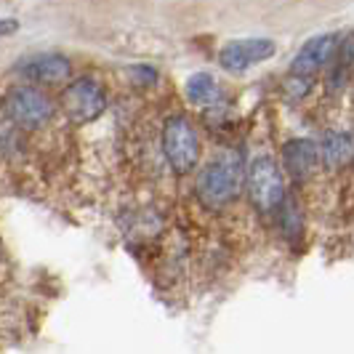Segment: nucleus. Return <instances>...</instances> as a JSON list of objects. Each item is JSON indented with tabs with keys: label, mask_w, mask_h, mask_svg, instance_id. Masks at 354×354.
Returning <instances> with one entry per match:
<instances>
[{
	"label": "nucleus",
	"mask_w": 354,
	"mask_h": 354,
	"mask_svg": "<svg viewBox=\"0 0 354 354\" xmlns=\"http://www.w3.org/2000/svg\"><path fill=\"white\" fill-rule=\"evenodd\" d=\"M17 30V21H0V35L3 32H14Z\"/></svg>",
	"instance_id": "nucleus-12"
},
{
	"label": "nucleus",
	"mask_w": 354,
	"mask_h": 354,
	"mask_svg": "<svg viewBox=\"0 0 354 354\" xmlns=\"http://www.w3.org/2000/svg\"><path fill=\"white\" fill-rule=\"evenodd\" d=\"M274 51H277V46L269 37H243V40L227 43L218 53V62H221L224 70L243 72L248 67H256L259 62L269 59Z\"/></svg>",
	"instance_id": "nucleus-6"
},
{
	"label": "nucleus",
	"mask_w": 354,
	"mask_h": 354,
	"mask_svg": "<svg viewBox=\"0 0 354 354\" xmlns=\"http://www.w3.org/2000/svg\"><path fill=\"white\" fill-rule=\"evenodd\" d=\"M317 149L325 168H344L354 160V136L349 131H328Z\"/></svg>",
	"instance_id": "nucleus-10"
},
{
	"label": "nucleus",
	"mask_w": 354,
	"mask_h": 354,
	"mask_svg": "<svg viewBox=\"0 0 354 354\" xmlns=\"http://www.w3.org/2000/svg\"><path fill=\"white\" fill-rule=\"evenodd\" d=\"M245 187L253 208L261 213H277L285 205V178L277 160L261 155L253 158L245 171Z\"/></svg>",
	"instance_id": "nucleus-2"
},
{
	"label": "nucleus",
	"mask_w": 354,
	"mask_h": 354,
	"mask_svg": "<svg viewBox=\"0 0 354 354\" xmlns=\"http://www.w3.org/2000/svg\"><path fill=\"white\" fill-rule=\"evenodd\" d=\"M245 187V158L240 149H221L197 176V197L205 208L232 205Z\"/></svg>",
	"instance_id": "nucleus-1"
},
{
	"label": "nucleus",
	"mask_w": 354,
	"mask_h": 354,
	"mask_svg": "<svg viewBox=\"0 0 354 354\" xmlns=\"http://www.w3.org/2000/svg\"><path fill=\"white\" fill-rule=\"evenodd\" d=\"M21 75L30 83L56 86V83H64L72 75V64L70 59L62 56V53H37L27 64H21Z\"/></svg>",
	"instance_id": "nucleus-8"
},
{
	"label": "nucleus",
	"mask_w": 354,
	"mask_h": 354,
	"mask_svg": "<svg viewBox=\"0 0 354 354\" xmlns=\"http://www.w3.org/2000/svg\"><path fill=\"white\" fill-rule=\"evenodd\" d=\"M6 112L21 128H40L53 118V102L35 86H17L6 96Z\"/></svg>",
	"instance_id": "nucleus-4"
},
{
	"label": "nucleus",
	"mask_w": 354,
	"mask_h": 354,
	"mask_svg": "<svg viewBox=\"0 0 354 354\" xmlns=\"http://www.w3.org/2000/svg\"><path fill=\"white\" fill-rule=\"evenodd\" d=\"M162 155L176 174H189L200 160V139L187 118H171L162 128Z\"/></svg>",
	"instance_id": "nucleus-3"
},
{
	"label": "nucleus",
	"mask_w": 354,
	"mask_h": 354,
	"mask_svg": "<svg viewBox=\"0 0 354 354\" xmlns=\"http://www.w3.org/2000/svg\"><path fill=\"white\" fill-rule=\"evenodd\" d=\"M319 162V149L312 139H290L283 149V168L288 176L304 181L315 174Z\"/></svg>",
	"instance_id": "nucleus-9"
},
{
	"label": "nucleus",
	"mask_w": 354,
	"mask_h": 354,
	"mask_svg": "<svg viewBox=\"0 0 354 354\" xmlns=\"http://www.w3.org/2000/svg\"><path fill=\"white\" fill-rule=\"evenodd\" d=\"M338 46H341L338 35H330V32L309 37L301 48H299V53H296V59L290 64V72L299 75V77H312L315 72L328 67L330 62H336Z\"/></svg>",
	"instance_id": "nucleus-7"
},
{
	"label": "nucleus",
	"mask_w": 354,
	"mask_h": 354,
	"mask_svg": "<svg viewBox=\"0 0 354 354\" xmlns=\"http://www.w3.org/2000/svg\"><path fill=\"white\" fill-rule=\"evenodd\" d=\"M62 106H64V112H67L72 123H93L106 106L104 88L91 77H80V80H75L64 88Z\"/></svg>",
	"instance_id": "nucleus-5"
},
{
	"label": "nucleus",
	"mask_w": 354,
	"mask_h": 354,
	"mask_svg": "<svg viewBox=\"0 0 354 354\" xmlns=\"http://www.w3.org/2000/svg\"><path fill=\"white\" fill-rule=\"evenodd\" d=\"M187 99L200 109H208L221 102V88L211 72H195L187 80Z\"/></svg>",
	"instance_id": "nucleus-11"
}]
</instances>
